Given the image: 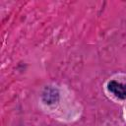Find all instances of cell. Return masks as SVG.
Wrapping results in <instances>:
<instances>
[{
    "label": "cell",
    "instance_id": "cell-1",
    "mask_svg": "<svg viewBox=\"0 0 126 126\" xmlns=\"http://www.w3.org/2000/svg\"><path fill=\"white\" fill-rule=\"evenodd\" d=\"M108 90L117 97L126 98V84L118 83L116 81H110L108 83Z\"/></svg>",
    "mask_w": 126,
    "mask_h": 126
}]
</instances>
